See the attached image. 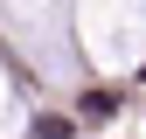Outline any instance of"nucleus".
<instances>
[{"label": "nucleus", "mask_w": 146, "mask_h": 139, "mask_svg": "<svg viewBox=\"0 0 146 139\" xmlns=\"http://www.w3.org/2000/svg\"><path fill=\"white\" fill-rule=\"evenodd\" d=\"M77 125H70V118H42V125H35V139H70Z\"/></svg>", "instance_id": "2"}, {"label": "nucleus", "mask_w": 146, "mask_h": 139, "mask_svg": "<svg viewBox=\"0 0 146 139\" xmlns=\"http://www.w3.org/2000/svg\"><path fill=\"white\" fill-rule=\"evenodd\" d=\"M111 111H118L111 91H90V97H84V118H111Z\"/></svg>", "instance_id": "1"}]
</instances>
